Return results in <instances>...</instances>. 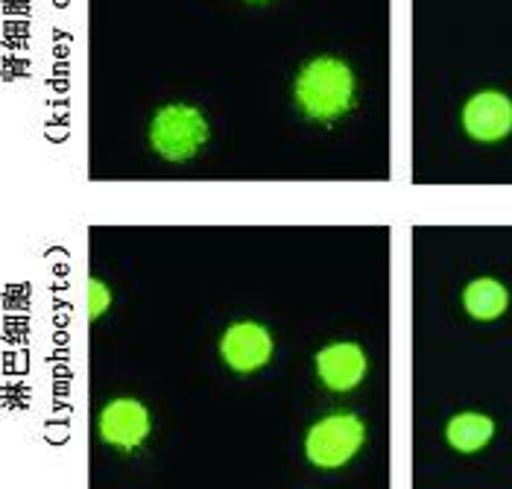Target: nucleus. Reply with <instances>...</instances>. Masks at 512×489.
Instances as JSON below:
<instances>
[{
    "label": "nucleus",
    "instance_id": "obj_4",
    "mask_svg": "<svg viewBox=\"0 0 512 489\" xmlns=\"http://www.w3.org/2000/svg\"><path fill=\"white\" fill-rule=\"evenodd\" d=\"M463 126L474 141H501L512 132V100L498 91H480L463 109Z\"/></svg>",
    "mask_w": 512,
    "mask_h": 489
},
{
    "label": "nucleus",
    "instance_id": "obj_2",
    "mask_svg": "<svg viewBox=\"0 0 512 489\" xmlns=\"http://www.w3.org/2000/svg\"><path fill=\"white\" fill-rule=\"evenodd\" d=\"M150 141H153V150L167 162H182V159H191L208 141V123L194 106H167L153 121Z\"/></svg>",
    "mask_w": 512,
    "mask_h": 489
},
{
    "label": "nucleus",
    "instance_id": "obj_8",
    "mask_svg": "<svg viewBox=\"0 0 512 489\" xmlns=\"http://www.w3.org/2000/svg\"><path fill=\"white\" fill-rule=\"evenodd\" d=\"M463 305H466V311L472 314L474 320L489 323V320H498L507 311L510 293H507V287L501 285V282H495V279H477V282L466 287Z\"/></svg>",
    "mask_w": 512,
    "mask_h": 489
},
{
    "label": "nucleus",
    "instance_id": "obj_1",
    "mask_svg": "<svg viewBox=\"0 0 512 489\" xmlns=\"http://www.w3.org/2000/svg\"><path fill=\"white\" fill-rule=\"evenodd\" d=\"M352 97L355 77L349 65L331 56L314 59L296 80V100L316 121H331L343 115L352 106Z\"/></svg>",
    "mask_w": 512,
    "mask_h": 489
},
{
    "label": "nucleus",
    "instance_id": "obj_5",
    "mask_svg": "<svg viewBox=\"0 0 512 489\" xmlns=\"http://www.w3.org/2000/svg\"><path fill=\"white\" fill-rule=\"evenodd\" d=\"M220 355L235 372H255L273 358V340L258 323H237L223 334Z\"/></svg>",
    "mask_w": 512,
    "mask_h": 489
},
{
    "label": "nucleus",
    "instance_id": "obj_9",
    "mask_svg": "<svg viewBox=\"0 0 512 489\" xmlns=\"http://www.w3.org/2000/svg\"><path fill=\"white\" fill-rule=\"evenodd\" d=\"M495 434V422L486 413H460L448 422V443L463 454L480 451Z\"/></svg>",
    "mask_w": 512,
    "mask_h": 489
},
{
    "label": "nucleus",
    "instance_id": "obj_6",
    "mask_svg": "<svg viewBox=\"0 0 512 489\" xmlns=\"http://www.w3.org/2000/svg\"><path fill=\"white\" fill-rule=\"evenodd\" d=\"M150 434V413L135 399H118L100 413V437L109 446L135 449Z\"/></svg>",
    "mask_w": 512,
    "mask_h": 489
},
{
    "label": "nucleus",
    "instance_id": "obj_3",
    "mask_svg": "<svg viewBox=\"0 0 512 489\" xmlns=\"http://www.w3.org/2000/svg\"><path fill=\"white\" fill-rule=\"evenodd\" d=\"M363 446V422L355 413H334L316 422L308 434V460L319 469H337L349 463Z\"/></svg>",
    "mask_w": 512,
    "mask_h": 489
},
{
    "label": "nucleus",
    "instance_id": "obj_10",
    "mask_svg": "<svg viewBox=\"0 0 512 489\" xmlns=\"http://www.w3.org/2000/svg\"><path fill=\"white\" fill-rule=\"evenodd\" d=\"M109 305H112V293L106 290L103 282L91 279V282H88V317H91V320H97Z\"/></svg>",
    "mask_w": 512,
    "mask_h": 489
},
{
    "label": "nucleus",
    "instance_id": "obj_7",
    "mask_svg": "<svg viewBox=\"0 0 512 489\" xmlns=\"http://www.w3.org/2000/svg\"><path fill=\"white\" fill-rule=\"evenodd\" d=\"M316 375L334 393H349L366 375V355L357 343H331L316 355Z\"/></svg>",
    "mask_w": 512,
    "mask_h": 489
}]
</instances>
